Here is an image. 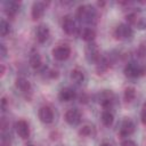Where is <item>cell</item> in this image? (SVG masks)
Listing matches in <instances>:
<instances>
[{
	"mask_svg": "<svg viewBox=\"0 0 146 146\" xmlns=\"http://www.w3.org/2000/svg\"><path fill=\"white\" fill-rule=\"evenodd\" d=\"M136 98V89L133 87H127L123 92V99L127 103H131Z\"/></svg>",
	"mask_w": 146,
	"mask_h": 146,
	"instance_id": "cell-22",
	"label": "cell"
},
{
	"mask_svg": "<svg viewBox=\"0 0 146 146\" xmlns=\"http://www.w3.org/2000/svg\"><path fill=\"white\" fill-rule=\"evenodd\" d=\"M75 98V91L71 88H63L58 92V99L60 102H71Z\"/></svg>",
	"mask_w": 146,
	"mask_h": 146,
	"instance_id": "cell-15",
	"label": "cell"
},
{
	"mask_svg": "<svg viewBox=\"0 0 146 146\" xmlns=\"http://www.w3.org/2000/svg\"><path fill=\"white\" fill-rule=\"evenodd\" d=\"M120 146H138V145L133 140H131V139H124V140L121 141Z\"/></svg>",
	"mask_w": 146,
	"mask_h": 146,
	"instance_id": "cell-28",
	"label": "cell"
},
{
	"mask_svg": "<svg viewBox=\"0 0 146 146\" xmlns=\"http://www.w3.org/2000/svg\"><path fill=\"white\" fill-rule=\"evenodd\" d=\"M71 55V48L66 44L57 46L52 49V56L56 60H66Z\"/></svg>",
	"mask_w": 146,
	"mask_h": 146,
	"instance_id": "cell-8",
	"label": "cell"
},
{
	"mask_svg": "<svg viewBox=\"0 0 146 146\" xmlns=\"http://www.w3.org/2000/svg\"><path fill=\"white\" fill-rule=\"evenodd\" d=\"M10 33V24L6 19L0 21V34L1 36H6Z\"/></svg>",
	"mask_w": 146,
	"mask_h": 146,
	"instance_id": "cell-23",
	"label": "cell"
},
{
	"mask_svg": "<svg viewBox=\"0 0 146 146\" xmlns=\"http://www.w3.org/2000/svg\"><path fill=\"white\" fill-rule=\"evenodd\" d=\"M100 120H102V123L105 127H111L113 124V122H114V115L110 110H104L102 112Z\"/></svg>",
	"mask_w": 146,
	"mask_h": 146,
	"instance_id": "cell-20",
	"label": "cell"
},
{
	"mask_svg": "<svg viewBox=\"0 0 146 146\" xmlns=\"http://www.w3.org/2000/svg\"><path fill=\"white\" fill-rule=\"evenodd\" d=\"M34 35H35V39H36V41L39 43H43V42H46L49 39L50 30H49V27L46 24H40V25L36 26Z\"/></svg>",
	"mask_w": 146,
	"mask_h": 146,
	"instance_id": "cell-11",
	"label": "cell"
},
{
	"mask_svg": "<svg viewBox=\"0 0 146 146\" xmlns=\"http://www.w3.org/2000/svg\"><path fill=\"white\" fill-rule=\"evenodd\" d=\"M76 18L86 24H95L97 21V10L90 5H82L76 9Z\"/></svg>",
	"mask_w": 146,
	"mask_h": 146,
	"instance_id": "cell-1",
	"label": "cell"
},
{
	"mask_svg": "<svg viewBox=\"0 0 146 146\" xmlns=\"http://www.w3.org/2000/svg\"><path fill=\"white\" fill-rule=\"evenodd\" d=\"M123 73L128 78H138V76H140L145 73V68L143 66H140L139 64L131 62V63H128L124 66Z\"/></svg>",
	"mask_w": 146,
	"mask_h": 146,
	"instance_id": "cell-4",
	"label": "cell"
},
{
	"mask_svg": "<svg viewBox=\"0 0 146 146\" xmlns=\"http://www.w3.org/2000/svg\"><path fill=\"white\" fill-rule=\"evenodd\" d=\"M0 55H1V58H5L7 55V49H6V46L3 43L0 44Z\"/></svg>",
	"mask_w": 146,
	"mask_h": 146,
	"instance_id": "cell-29",
	"label": "cell"
},
{
	"mask_svg": "<svg viewBox=\"0 0 146 146\" xmlns=\"http://www.w3.org/2000/svg\"><path fill=\"white\" fill-rule=\"evenodd\" d=\"M114 36L121 41H128L133 36V30L128 23H121L114 29Z\"/></svg>",
	"mask_w": 146,
	"mask_h": 146,
	"instance_id": "cell-2",
	"label": "cell"
},
{
	"mask_svg": "<svg viewBox=\"0 0 146 146\" xmlns=\"http://www.w3.org/2000/svg\"><path fill=\"white\" fill-rule=\"evenodd\" d=\"M29 63H30V65H31L32 68H39L41 66L42 59H41L40 54L36 50H32L31 51L30 57H29Z\"/></svg>",
	"mask_w": 146,
	"mask_h": 146,
	"instance_id": "cell-18",
	"label": "cell"
},
{
	"mask_svg": "<svg viewBox=\"0 0 146 146\" xmlns=\"http://www.w3.org/2000/svg\"><path fill=\"white\" fill-rule=\"evenodd\" d=\"M84 57H86L87 62L90 64H97L99 62L102 56H100L99 48L95 42L87 43V46L84 48Z\"/></svg>",
	"mask_w": 146,
	"mask_h": 146,
	"instance_id": "cell-3",
	"label": "cell"
},
{
	"mask_svg": "<svg viewBox=\"0 0 146 146\" xmlns=\"http://www.w3.org/2000/svg\"><path fill=\"white\" fill-rule=\"evenodd\" d=\"M79 135L81 137H90L92 135V127L91 125H83L79 130Z\"/></svg>",
	"mask_w": 146,
	"mask_h": 146,
	"instance_id": "cell-24",
	"label": "cell"
},
{
	"mask_svg": "<svg viewBox=\"0 0 146 146\" xmlns=\"http://www.w3.org/2000/svg\"><path fill=\"white\" fill-rule=\"evenodd\" d=\"M0 74H1V76H3V74H5V66H3V64L0 65Z\"/></svg>",
	"mask_w": 146,
	"mask_h": 146,
	"instance_id": "cell-32",
	"label": "cell"
},
{
	"mask_svg": "<svg viewBox=\"0 0 146 146\" xmlns=\"http://www.w3.org/2000/svg\"><path fill=\"white\" fill-rule=\"evenodd\" d=\"M46 8H47V3L44 1H36L32 5V8H31V17L33 21H38L40 19L44 11H46Z\"/></svg>",
	"mask_w": 146,
	"mask_h": 146,
	"instance_id": "cell-9",
	"label": "cell"
},
{
	"mask_svg": "<svg viewBox=\"0 0 146 146\" xmlns=\"http://www.w3.org/2000/svg\"><path fill=\"white\" fill-rule=\"evenodd\" d=\"M64 120L70 125H78L81 122V113L78 108H70L65 112Z\"/></svg>",
	"mask_w": 146,
	"mask_h": 146,
	"instance_id": "cell-7",
	"label": "cell"
},
{
	"mask_svg": "<svg viewBox=\"0 0 146 146\" xmlns=\"http://www.w3.org/2000/svg\"><path fill=\"white\" fill-rule=\"evenodd\" d=\"M2 7H3L5 13H6L9 17H14V16L19 11L21 2L15 1V0H7V1H5V2L2 3Z\"/></svg>",
	"mask_w": 146,
	"mask_h": 146,
	"instance_id": "cell-13",
	"label": "cell"
},
{
	"mask_svg": "<svg viewBox=\"0 0 146 146\" xmlns=\"http://www.w3.org/2000/svg\"><path fill=\"white\" fill-rule=\"evenodd\" d=\"M62 27H63V31L67 34V35H73L76 33V24H75V21L73 19V17H71L70 15H66L64 18H63V22H62Z\"/></svg>",
	"mask_w": 146,
	"mask_h": 146,
	"instance_id": "cell-10",
	"label": "cell"
},
{
	"mask_svg": "<svg viewBox=\"0 0 146 146\" xmlns=\"http://www.w3.org/2000/svg\"><path fill=\"white\" fill-rule=\"evenodd\" d=\"M81 38L86 41V42H94L95 38H96V31L92 27H84L81 31Z\"/></svg>",
	"mask_w": 146,
	"mask_h": 146,
	"instance_id": "cell-19",
	"label": "cell"
},
{
	"mask_svg": "<svg viewBox=\"0 0 146 146\" xmlns=\"http://www.w3.org/2000/svg\"><path fill=\"white\" fill-rule=\"evenodd\" d=\"M97 100L105 110H108V107H111L114 103V94L111 90H103L98 94Z\"/></svg>",
	"mask_w": 146,
	"mask_h": 146,
	"instance_id": "cell-6",
	"label": "cell"
},
{
	"mask_svg": "<svg viewBox=\"0 0 146 146\" xmlns=\"http://www.w3.org/2000/svg\"><path fill=\"white\" fill-rule=\"evenodd\" d=\"M99 146H112V144H111L110 141L104 140V141H102V143H100V145H99Z\"/></svg>",
	"mask_w": 146,
	"mask_h": 146,
	"instance_id": "cell-31",
	"label": "cell"
},
{
	"mask_svg": "<svg viewBox=\"0 0 146 146\" xmlns=\"http://www.w3.org/2000/svg\"><path fill=\"white\" fill-rule=\"evenodd\" d=\"M133 26H136V27L139 29V30H144V29H146V17L138 16V18L136 19Z\"/></svg>",
	"mask_w": 146,
	"mask_h": 146,
	"instance_id": "cell-25",
	"label": "cell"
},
{
	"mask_svg": "<svg viewBox=\"0 0 146 146\" xmlns=\"http://www.w3.org/2000/svg\"><path fill=\"white\" fill-rule=\"evenodd\" d=\"M6 104H7V100H6V98L3 97V98L1 99V108H2V111H5V108H6Z\"/></svg>",
	"mask_w": 146,
	"mask_h": 146,
	"instance_id": "cell-30",
	"label": "cell"
},
{
	"mask_svg": "<svg viewBox=\"0 0 146 146\" xmlns=\"http://www.w3.org/2000/svg\"><path fill=\"white\" fill-rule=\"evenodd\" d=\"M15 86L17 89H19L22 92H29L31 90V83L27 79L23 78V76H19L15 80Z\"/></svg>",
	"mask_w": 146,
	"mask_h": 146,
	"instance_id": "cell-17",
	"label": "cell"
},
{
	"mask_svg": "<svg viewBox=\"0 0 146 146\" xmlns=\"http://www.w3.org/2000/svg\"><path fill=\"white\" fill-rule=\"evenodd\" d=\"M136 130V125H135V122L130 119V117H124L123 121L121 122V125H120V130H119V135L121 137H128V136H131Z\"/></svg>",
	"mask_w": 146,
	"mask_h": 146,
	"instance_id": "cell-5",
	"label": "cell"
},
{
	"mask_svg": "<svg viewBox=\"0 0 146 146\" xmlns=\"http://www.w3.org/2000/svg\"><path fill=\"white\" fill-rule=\"evenodd\" d=\"M112 65V62L110 60V58L107 56H103L99 62L96 64V71L98 72V74H104Z\"/></svg>",
	"mask_w": 146,
	"mask_h": 146,
	"instance_id": "cell-16",
	"label": "cell"
},
{
	"mask_svg": "<svg viewBox=\"0 0 146 146\" xmlns=\"http://www.w3.org/2000/svg\"><path fill=\"white\" fill-rule=\"evenodd\" d=\"M70 78H71V80H72L73 82H75V83H81V82L84 80V73H83L82 70H80L79 67H76V68H73V70L71 71Z\"/></svg>",
	"mask_w": 146,
	"mask_h": 146,
	"instance_id": "cell-21",
	"label": "cell"
},
{
	"mask_svg": "<svg viewBox=\"0 0 146 146\" xmlns=\"http://www.w3.org/2000/svg\"><path fill=\"white\" fill-rule=\"evenodd\" d=\"M29 146H31V145H29Z\"/></svg>",
	"mask_w": 146,
	"mask_h": 146,
	"instance_id": "cell-34",
	"label": "cell"
},
{
	"mask_svg": "<svg viewBox=\"0 0 146 146\" xmlns=\"http://www.w3.org/2000/svg\"><path fill=\"white\" fill-rule=\"evenodd\" d=\"M15 130L22 139H26L30 136V127L25 120H18L15 123Z\"/></svg>",
	"mask_w": 146,
	"mask_h": 146,
	"instance_id": "cell-14",
	"label": "cell"
},
{
	"mask_svg": "<svg viewBox=\"0 0 146 146\" xmlns=\"http://www.w3.org/2000/svg\"><path fill=\"white\" fill-rule=\"evenodd\" d=\"M38 116L42 123L49 124L54 121V111L49 106H41L38 112Z\"/></svg>",
	"mask_w": 146,
	"mask_h": 146,
	"instance_id": "cell-12",
	"label": "cell"
},
{
	"mask_svg": "<svg viewBox=\"0 0 146 146\" xmlns=\"http://www.w3.org/2000/svg\"><path fill=\"white\" fill-rule=\"evenodd\" d=\"M97 5H98V6H104V5H105V2H98Z\"/></svg>",
	"mask_w": 146,
	"mask_h": 146,
	"instance_id": "cell-33",
	"label": "cell"
},
{
	"mask_svg": "<svg viewBox=\"0 0 146 146\" xmlns=\"http://www.w3.org/2000/svg\"><path fill=\"white\" fill-rule=\"evenodd\" d=\"M140 120H141V123L146 125V103H144V105H143V107H141Z\"/></svg>",
	"mask_w": 146,
	"mask_h": 146,
	"instance_id": "cell-27",
	"label": "cell"
},
{
	"mask_svg": "<svg viewBox=\"0 0 146 146\" xmlns=\"http://www.w3.org/2000/svg\"><path fill=\"white\" fill-rule=\"evenodd\" d=\"M137 55L139 58H145L146 57V44L145 43H141L137 50Z\"/></svg>",
	"mask_w": 146,
	"mask_h": 146,
	"instance_id": "cell-26",
	"label": "cell"
}]
</instances>
